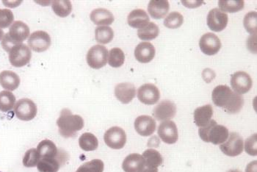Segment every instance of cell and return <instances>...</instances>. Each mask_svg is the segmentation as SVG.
Returning <instances> with one entry per match:
<instances>
[{"instance_id": "obj_1", "label": "cell", "mask_w": 257, "mask_h": 172, "mask_svg": "<svg viewBox=\"0 0 257 172\" xmlns=\"http://www.w3.org/2000/svg\"><path fill=\"white\" fill-rule=\"evenodd\" d=\"M212 99L214 104L223 108L230 114L239 113L244 105L242 96L238 95L225 85H218L214 89Z\"/></svg>"}, {"instance_id": "obj_2", "label": "cell", "mask_w": 257, "mask_h": 172, "mask_svg": "<svg viewBox=\"0 0 257 172\" xmlns=\"http://www.w3.org/2000/svg\"><path fill=\"white\" fill-rule=\"evenodd\" d=\"M57 125L61 136L72 138L84 127V120L79 115L72 114L67 108L62 110L60 117L57 121Z\"/></svg>"}, {"instance_id": "obj_3", "label": "cell", "mask_w": 257, "mask_h": 172, "mask_svg": "<svg viewBox=\"0 0 257 172\" xmlns=\"http://www.w3.org/2000/svg\"><path fill=\"white\" fill-rule=\"evenodd\" d=\"M200 138L207 143L215 145L222 144L227 140L229 132L223 125L217 124L215 120H211L205 127L198 130Z\"/></svg>"}, {"instance_id": "obj_4", "label": "cell", "mask_w": 257, "mask_h": 172, "mask_svg": "<svg viewBox=\"0 0 257 172\" xmlns=\"http://www.w3.org/2000/svg\"><path fill=\"white\" fill-rule=\"evenodd\" d=\"M69 154L59 149L58 155L55 157L50 158H41L37 165L38 171L39 172H58L60 168L66 164L69 160Z\"/></svg>"}, {"instance_id": "obj_5", "label": "cell", "mask_w": 257, "mask_h": 172, "mask_svg": "<svg viewBox=\"0 0 257 172\" xmlns=\"http://www.w3.org/2000/svg\"><path fill=\"white\" fill-rule=\"evenodd\" d=\"M108 58V50L101 45H95L90 48L87 54L86 60L88 66L94 69H99L105 66Z\"/></svg>"}, {"instance_id": "obj_6", "label": "cell", "mask_w": 257, "mask_h": 172, "mask_svg": "<svg viewBox=\"0 0 257 172\" xmlns=\"http://www.w3.org/2000/svg\"><path fill=\"white\" fill-rule=\"evenodd\" d=\"M14 112L19 119L22 121H31L36 117L38 108L33 100L30 99H22L16 103Z\"/></svg>"}, {"instance_id": "obj_7", "label": "cell", "mask_w": 257, "mask_h": 172, "mask_svg": "<svg viewBox=\"0 0 257 172\" xmlns=\"http://www.w3.org/2000/svg\"><path fill=\"white\" fill-rule=\"evenodd\" d=\"M31 57V50L28 46L24 44L15 46L9 52L11 64L17 68L26 66L30 63Z\"/></svg>"}, {"instance_id": "obj_8", "label": "cell", "mask_w": 257, "mask_h": 172, "mask_svg": "<svg viewBox=\"0 0 257 172\" xmlns=\"http://www.w3.org/2000/svg\"><path fill=\"white\" fill-rule=\"evenodd\" d=\"M243 139L237 133H231L228 135L227 140L220 144V149L223 154L229 157L239 155L243 151Z\"/></svg>"}, {"instance_id": "obj_9", "label": "cell", "mask_w": 257, "mask_h": 172, "mask_svg": "<svg viewBox=\"0 0 257 172\" xmlns=\"http://www.w3.org/2000/svg\"><path fill=\"white\" fill-rule=\"evenodd\" d=\"M104 140L111 149H120L126 144V133L120 127H112L104 133Z\"/></svg>"}, {"instance_id": "obj_10", "label": "cell", "mask_w": 257, "mask_h": 172, "mask_svg": "<svg viewBox=\"0 0 257 172\" xmlns=\"http://www.w3.org/2000/svg\"><path fill=\"white\" fill-rule=\"evenodd\" d=\"M231 85L235 93L242 95L250 90L253 85V81L247 72L237 71L231 75Z\"/></svg>"}, {"instance_id": "obj_11", "label": "cell", "mask_w": 257, "mask_h": 172, "mask_svg": "<svg viewBox=\"0 0 257 172\" xmlns=\"http://www.w3.org/2000/svg\"><path fill=\"white\" fill-rule=\"evenodd\" d=\"M51 37L45 31L39 30L30 35L28 39V45L30 49L36 52H43L50 47Z\"/></svg>"}, {"instance_id": "obj_12", "label": "cell", "mask_w": 257, "mask_h": 172, "mask_svg": "<svg viewBox=\"0 0 257 172\" xmlns=\"http://www.w3.org/2000/svg\"><path fill=\"white\" fill-rule=\"evenodd\" d=\"M220 38L212 33H207L201 36L199 47L201 52L207 55H215L221 48Z\"/></svg>"}, {"instance_id": "obj_13", "label": "cell", "mask_w": 257, "mask_h": 172, "mask_svg": "<svg viewBox=\"0 0 257 172\" xmlns=\"http://www.w3.org/2000/svg\"><path fill=\"white\" fill-rule=\"evenodd\" d=\"M207 21L208 27L212 31L221 32L227 26L228 17L226 13L214 9L208 14Z\"/></svg>"}, {"instance_id": "obj_14", "label": "cell", "mask_w": 257, "mask_h": 172, "mask_svg": "<svg viewBox=\"0 0 257 172\" xmlns=\"http://www.w3.org/2000/svg\"><path fill=\"white\" fill-rule=\"evenodd\" d=\"M159 137L163 142L174 144L179 139L178 129L173 121H164L158 127Z\"/></svg>"}, {"instance_id": "obj_15", "label": "cell", "mask_w": 257, "mask_h": 172, "mask_svg": "<svg viewBox=\"0 0 257 172\" xmlns=\"http://www.w3.org/2000/svg\"><path fill=\"white\" fill-rule=\"evenodd\" d=\"M138 98L141 103L145 105L156 104L160 99V90L154 84H144L138 90Z\"/></svg>"}, {"instance_id": "obj_16", "label": "cell", "mask_w": 257, "mask_h": 172, "mask_svg": "<svg viewBox=\"0 0 257 172\" xmlns=\"http://www.w3.org/2000/svg\"><path fill=\"white\" fill-rule=\"evenodd\" d=\"M7 35L14 44L19 45L29 37L30 28L22 21H17L11 25Z\"/></svg>"}, {"instance_id": "obj_17", "label": "cell", "mask_w": 257, "mask_h": 172, "mask_svg": "<svg viewBox=\"0 0 257 172\" xmlns=\"http://www.w3.org/2000/svg\"><path fill=\"white\" fill-rule=\"evenodd\" d=\"M177 114V106L170 100H163L153 110V116L158 121L173 119Z\"/></svg>"}, {"instance_id": "obj_18", "label": "cell", "mask_w": 257, "mask_h": 172, "mask_svg": "<svg viewBox=\"0 0 257 172\" xmlns=\"http://www.w3.org/2000/svg\"><path fill=\"white\" fill-rule=\"evenodd\" d=\"M156 122L149 116H140L135 121V129L141 136H149L156 130Z\"/></svg>"}, {"instance_id": "obj_19", "label": "cell", "mask_w": 257, "mask_h": 172, "mask_svg": "<svg viewBox=\"0 0 257 172\" xmlns=\"http://www.w3.org/2000/svg\"><path fill=\"white\" fill-rule=\"evenodd\" d=\"M136 95V87L130 82H123L115 86V97L123 104H128L130 102L133 101Z\"/></svg>"}, {"instance_id": "obj_20", "label": "cell", "mask_w": 257, "mask_h": 172, "mask_svg": "<svg viewBox=\"0 0 257 172\" xmlns=\"http://www.w3.org/2000/svg\"><path fill=\"white\" fill-rule=\"evenodd\" d=\"M155 48L149 42H141L135 49V57L140 63H147L155 56Z\"/></svg>"}, {"instance_id": "obj_21", "label": "cell", "mask_w": 257, "mask_h": 172, "mask_svg": "<svg viewBox=\"0 0 257 172\" xmlns=\"http://www.w3.org/2000/svg\"><path fill=\"white\" fill-rule=\"evenodd\" d=\"M145 166V160L141 154L133 153L128 154L122 163L125 172H141Z\"/></svg>"}, {"instance_id": "obj_22", "label": "cell", "mask_w": 257, "mask_h": 172, "mask_svg": "<svg viewBox=\"0 0 257 172\" xmlns=\"http://www.w3.org/2000/svg\"><path fill=\"white\" fill-rule=\"evenodd\" d=\"M143 157L145 160L144 169L149 171H158V167L163 162V157L158 151L154 149H149L143 153Z\"/></svg>"}, {"instance_id": "obj_23", "label": "cell", "mask_w": 257, "mask_h": 172, "mask_svg": "<svg viewBox=\"0 0 257 172\" xmlns=\"http://www.w3.org/2000/svg\"><path fill=\"white\" fill-rule=\"evenodd\" d=\"M169 9L170 5L167 0H152L149 3V14L155 19L164 18Z\"/></svg>"}, {"instance_id": "obj_24", "label": "cell", "mask_w": 257, "mask_h": 172, "mask_svg": "<svg viewBox=\"0 0 257 172\" xmlns=\"http://www.w3.org/2000/svg\"><path fill=\"white\" fill-rule=\"evenodd\" d=\"M194 122L199 127H205L212 120L213 108L212 105H207L196 108L194 111Z\"/></svg>"}, {"instance_id": "obj_25", "label": "cell", "mask_w": 257, "mask_h": 172, "mask_svg": "<svg viewBox=\"0 0 257 172\" xmlns=\"http://www.w3.org/2000/svg\"><path fill=\"white\" fill-rule=\"evenodd\" d=\"M149 17L144 10L136 9L128 14V25L133 28L141 29L149 23Z\"/></svg>"}, {"instance_id": "obj_26", "label": "cell", "mask_w": 257, "mask_h": 172, "mask_svg": "<svg viewBox=\"0 0 257 172\" xmlns=\"http://www.w3.org/2000/svg\"><path fill=\"white\" fill-rule=\"evenodd\" d=\"M90 20L96 25H109L114 22L113 14L105 9H96L90 13Z\"/></svg>"}, {"instance_id": "obj_27", "label": "cell", "mask_w": 257, "mask_h": 172, "mask_svg": "<svg viewBox=\"0 0 257 172\" xmlns=\"http://www.w3.org/2000/svg\"><path fill=\"white\" fill-rule=\"evenodd\" d=\"M21 79L18 74L12 71H3L0 73V85L6 90L12 92L18 89Z\"/></svg>"}, {"instance_id": "obj_28", "label": "cell", "mask_w": 257, "mask_h": 172, "mask_svg": "<svg viewBox=\"0 0 257 172\" xmlns=\"http://www.w3.org/2000/svg\"><path fill=\"white\" fill-rule=\"evenodd\" d=\"M37 151L41 158H50L55 157L58 154L59 149L57 148L55 143L50 140H44L39 143Z\"/></svg>"}, {"instance_id": "obj_29", "label": "cell", "mask_w": 257, "mask_h": 172, "mask_svg": "<svg viewBox=\"0 0 257 172\" xmlns=\"http://www.w3.org/2000/svg\"><path fill=\"white\" fill-rule=\"evenodd\" d=\"M79 145L82 150L86 152L96 150L99 146L97 138L93 134L85 133L79 138Z\"/></svg>"}, {"instance_id": "obj_30", "label": "cell", "mask_w": 257, "mask_h": 172, "mask_svg": "<svg viewBox=\"0 0 257 172\" xmlns=\"http://www.w3.org/2000/svg\"><path fill=\"white\" fill-rule=\"evenodd\" d=\"M160 34V29L156 24L149 22L148 25L138 30V36L143 41L155 39Z\"/></svg>"}, {"instance_id": "obj_31", "label": "cell", "mask_w": 257, "mask_h": 172, "mask_svg": "<svg viewBox=\"0 0 257 172\" xmlns=\"http://www.w3.org/2000/svg\"><path fill=\"white\" fill-rule=\"evenodd\" d=\"M113 37L114 32L110 27L99 26L95 30V38L99 44H109L113 39Z\"/></svg>"}, {"instance_id": "obj_32", "label": "cell", "mask_w": 257, "mask_h": 172, "mask_svg": "<svg viewBox=\"0 0 257 172\" xmlns=\"http://www.w3.org/2000/svg\"><path fill=\"white\" fill-rule=\"evenodd\" d=\"M16 105V97L9 91L0 92V111L2 112H9L14 109Z\"/></svg>"}, {"instance_id": "obj_33", "label": "cell", "mask_w": 257, "mask_h": 172, "mask_svg": "<svg viewBox=\"0 0 257 172\" xmlns=\"http://www.w3.org/2000/svg\"><path fill=\"white\" fill-rule=\"evenodd\" d=\"M243 0H220L219 8L223 12L236 13L244 8Z\"/></svg>"}, {"instance_id": "obj_34", "label": "cell", "mask_w": 257, "mask_h": 172, "mask_svg": "<svg viewBox=\"0 0 257 172\" xmlns=\"http://www.w3.org/2000/svg\"><path fill=\"white\" fill-rule=\"evenodd\" d=\"M124 53L120 48H112L109 51L108 59H107L109 66L113 67V68H119L124 63Z\"/></svg>"}, {"instance_id": "obj_35", "label": "cell", "mask_w": 257, "mask_h": 172, "mask_svg": "<svg viewBox=\"0 0 257 172\" xmlns=\"http://www.w3.org/2000/svg\"><path fill=\"white\" fill-rule=\"evenodd\" d=\"M52 10L58 17L64 18L68 17L72 11V5L70 1H53Z\"/></svg>"}, {"instance_id": "obj_36", "label": "cell", "mask_w": 257, "mask_h": 172, "mask_svg": "<svg viewBox=\"0 0 257 172\" xmlns=\"http://www.w3.org/2000/svg\"><path fill=\"white\" fill-rule=\"evenodd\" d=\"M104 165L102 160L94 159L90 161L85 162L81 165L76 172H103Z\"/></svg>"}, {"instance_id": "obj_37", "label": "cell", "mask_w": 257, "mask_h": 172, "mask_svg": "<svg viewBox=\"0 0 257 172\" xmlns=\"http://www.w3.org/2000/svg\"><path fill=\"white\" fill-rule=\"evenodd\" d=\"M184 22V17L180 13L174 11L168 14L165 19L164 25L166 28L170 29H177L180 28Z\"/></svg>"}, {"instance_id": "obj_38", "label": "cell", "mask_w": 257, "mask_h": 172, "mask_svg": "<svg viewBox=\"0 0 257 172\" xmlns=\"http://www.w3.org/2000/svg\"><path fill=\"white\" fill-rule=\"evenodd\" d=\"M41 160L39 152L36 149H30L25 153L23 158V165L28 168L37 166Z\"/></svg>"}, {"instance_id": "obj_39", "label": "cell", "mask_w": 257, "mask_h": 172, "mask_svg": "<svg viewBox=\"0 0 257 172\" xmlns=\"http://www.w3.org/2000/svg\"><path fill=\"white\" fill-rule=\"evenodd\" d=\"M256 12L251 11L245 16L243 19V25L247 33L250 35L256 34Z\"/></svg>"}, {"instance_id": "obj_40", "label": "cell", "mask_w": 257, "mask_h": 172, "mask_svg": "<svg viewBox=\"0 0 257 172\" xmlns=\"http://www.w3.org/2000/svg\"><path fill=\"white\" fill-rule=\"evenodd\" d=\"M14 20V14L11 10L0 9V29L9 28Z\"/></svg>"}, {"instance_id": "obj_41", "label": "cell", "mask_w": 257, "mask_h": 172, "mask_svg": "<svg viewBox=\"0 0 257 172\" xmlns=\"http://www.w3.org/2000/svg\"><path fill=\"white\" fill-rule=\"evenodd\" d=\"M256 133L247 138L245 142V150L247 154L251 156H256Z\"/></svg>"}, {"instance_id": "obj_42", "label": "cell", "mask_w": 257, "mask_h": 172, "mask_svg": "<svg viewBox=\"0 0 257 172\" xmlns=\"http://www.w3.org/2000/svg\"><path fill=\"white\" fill-rule=\"evenodd\" d=\"M182 4L188 8V9H196V8L199 7L201 5L204 3V1L202 0H197V1H186V0H182Z\"/></svg>"}, {"instance_id": "obj_43", "label": "cell", "mask_w": 257, "mask_h": 172, "mask_svg": "<svg viewBox=\"0 0 257 172\" xmlns=\"http://www.w3.org/2000/svg\"><path fill=\"white\" fill-rule=\"evenodd\" d=\"M215 74L214 71L207 68L203 71V78L207 82H210L215 78Z\"/></svg>"}, {"instance_id": "obj_44", "label": "cell", "mask_w": 257, "mask_h": 172, "mask_svg": "<svg viewBox=\"0 0 257 172\" xmlns=\"http://www.w3.org/2000/svg\"><path fill=\"white\" fill-rule=\"evenodd\" d=\"M256 160H254V161L250 162V163L247 165L246 169H245V171L256 172Z\"/></svg>"}, {"instance_id": "obj_45", "label": "cell", "mask_w": 257, "mask_h": 172, "mask_svg": "<svg viewBox=\"0 0 257 172\" xmlns=\"http://www.w3.org/2000/svg\"><path fill=\"white\" fill-rule=\"evenodd\" d=\"M3 37H4V32L2 29H0V41L3 40Z\"/></svg>"}, {"instance_id": "obj_46", "label": "cell", "mask_w": 257, "mask_h": 172, "mask_svg": "<svg viewBox=\"0 0 257 172\" xmlns=\"http://www.w3.org/2000/svg\"><path fill=\"white\" fill-rule=\"evenodd\" d=\"M227 172H242V171H239V170L232 169V170H229V171H228Z\"/></svg>"}, {"instance_id": "obj_47", "label": "cell", "mask_w": 257, "mask_h": 172, "mask_svg": "<svg viewBox=\"0 0 257 172\" xmlns=\"http://www.w3.org/2000/svg\"><path fill=\"white\" fill-rule=\"evenodd\" d=\"M0 172H1V171H0Z\"/></svg>"}]
</instances>
